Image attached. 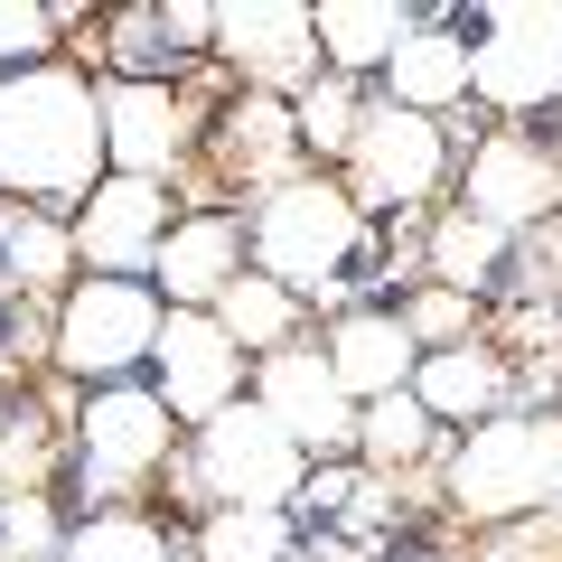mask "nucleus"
<instances>
[{"label": "nucleus", "instance_id": "14", "mask_svg": "<svg viewBox=\"0 0 562 562\" xmlns=\"http://www.w3.org/2000/svg\"><path fill=\"white\" fill-rule=\"evenodd\" d=\"M103 140H113V179H160L198 150V113H188V94H169V85H132L113 76L103 85Z\"/></svg>", "mask_w": 562, "mask_h": 562}, {"label": "nucleus", "instance_id": "12", "mask_svg": "<svg viewBox=\"0 0 562 562\" xmlns=\"http://www.w3.org/2000/svg\"><path fill=\"white\" fill-rule=\"evenodd\" d=\"M150 375H160V403H169V413L206 431V422H216L225 403L244 394V347L225 338V319H216V310H169Z\"/></svg>", "mask_w": 562, "mask_h": 562}, {"label": "nucleus", "instance_id": "26", "mask_svg": "<svg viewBox=\"0 0 562 562\" xmlns=\"http://www.w3.org/2000/svg\"><path fill=\"white\" fill-rule=\"evenodd\" d=\"M57 562H169V535L140 506H103V516H85L76 535H66Z\"/></svg>", "mask_w": 562, "mask_h": 562}, {"label": "nucleus", "instance_id": "27", "mask_svg": "<svg viewBox=\"0 0 562 562\" xmlns=\"http://www.w3.org/2000/svg\"><path fill=\"white\" fill-rule=\"evenodd\" d=\"M0 262H10V281H20V291H57V281L76 272V225L20 216L10 235H0ZM66 291H76V281H66Z\"/></svg>", "mask_w": 562, "mask_h": 562}, {"label": "nucleus", "instance_id": "1", "mask_svg": "<svg viewBox=\"0 0 562 562\" xmlns=\"http://www.w3.org/2000/svg\"><path fill=\"white\" fill-rule=\"evenodd\" d=\"M103 169H113L103 94L66 57H47V66H29V76L0 85V188L66 206V198H94Z\"/></svg>", "mask_w": 562, "mask_h": 562}, {"label": "nucleus", "instance_id": "34", "mask_svg": "<svg viewBox=\"0 0 562 562\" xmlns=\"http://www.w3.org/2000/svg\"><path fill=\"white\" fill-rule=\"evenodd\" d=\"M347 497H357V469H347V460L310 469V487H301V506H310V516H347Z\"/></svg>", "mask_w": 562, "mask_h": 562}, {"label": "nucleus", "instance_id": "6", "mask_svg": "<svg viewBox=\"0 0 562 562\" xmlns=\"http://www.w3.org/2000/svg\"><path fill=\"white\" fill-rule=\"evenodd\" d=\"M469 94H487L497 113H535V103H562V0L535 10H487L479 38H469Z\"/></svg>", "mask_w": 562, "mask_h": 562}, {"label": "nucleus", "instance_id": "28", "mask_svg": "<svg viewBox=\"0 0 562 562\" xmlns=\"http://www.w3.org/2000/svg\"><path fill=\"white\" fill-rule=\"evenodd\" d=\"M57 29H66V10H47V0H0V85L47 66V38Z\"/></svg>", "mask_w": 562, "mask_h": 562}, {"label": "nucleus", "instance_id": "20", "mask_svg": "<svg viewBox=\"0 0 562 562\" xmlns=\"http://www.w3.org/2000/svg\"><path fill=\"white\" fill-rule=\"evenodd\" d=\"M460 94H469V38H450V29H422V38L384 66V103H403V113L441 122Z\"/></svg>", "mask_w": 562, "mask_h": 562}, {"label": "nucleus", "instance_id": "24", "mask_svg": "<svg viewBox=\"0 0 562 562\" xmlns=\"http://www.w3.org/2000/svg\"><path fill=\"white\" fill-rule=\"evenodd\" d=\"M198 562H291V506H216L198 525Z\"/></svg>", "mask_w": 562, "mask_h": 562}, {"label": "nucleus", "instance_id": "30", "mask_svg": "<svg viewBox=\"0 0 562 562\" xmlns=\"http://www.w3.org/2000/svg\"><path fill=\"white\" fill-rule=\"evenodd\" d=\"M38 479H47V431H38V413L0 422V487H10V497H38Z\"/></svg>", "mask_w": 562, "mask_h": 562}, {"label": "nucleus", "instance_id": "17", "mask_svg": "<svg viewBox=\"0 0 562 562\" xmlns=\"http://www.w3.org/2000/svg\"><path fill=\"white\" fill-rule=\"evenodd\" d=\"M310 20H319L328 76H347V85H357V76H384V66L422 38V20L403 10V0H319Z\"/></svg>", "mask_w": 562, "mask_h": 562}, {"label": "nucleus", "instance_id": "4", "mask_svg": "<svg viewBox=\"0 0 562 562\" xmlns=\"http://www.w3.org/2000/svg\"><path fill=\"white\" fill-rule=\"evenodd\" d=\"M160 328H169V301L150 281L94 272V281H76L66 310H57V366L85 375V384H122L132 366L160 357Z\"/></svg>", "mask_w": 562, "mask_h": 562}, {"label": "nucleus", "instance_id": "16", "mask_svg": "<svg viewBox=\"0 0 562 562\" xmlns=\"http://www.w3.org/2000/svg\"><path fill=\"white\" fill-rule=\"evenodd\" d=\"M328 366L357 403H384V394H413L422 375V338L403 328V310H338L328 328Z\"/></svg>", "mask_w": 562, "mask_h": 562}, {"label": "nucleus", "instance_id": "35", "mask_svg": "<svg viewBox=\"0 0 562 562\" xmlns=\"http://www.w3.org/2000/svg\"><path fill=\"white\" fill-rule=\"evenodd\" d=\"M310 562H366V543H347V535H328V543H310Z\"/></svg>", "mask_w": 562, "mask_h": 562}, {"label": "nucleus", "instance_id": "3", "mask_svg": "<svg viewBox=\"0 0 562 562\" xmlns=\"http://www.w3.org/2000/svg\"><path fill=\"white\" fill-rule=\"evenodd\" d=\"M450 506L479 525H525L553 516L562 497V413H497L450 450Z\"/></svg>", "mask_w": 562, "mask_h": 562}, {"label": "nucleus", "instance_id": "29", "mask_svg": "<svg viewBox=\"0 0 562 562\" xmlns=\"http://www.w3.org/2000/svg\"><path fill=\"white\" fill-rule=\"evenodd\" d=\"M403 328L422 338V357H441V347H469V328H479V301H460V291H441V281H422L413 310H403Z\"/></svg>", "mask_w": 562, "mask_h": 562}, {"label": "nucleus", "instance_id": "10", "mask_svg": "<svg viewBox=\"0 0 562 562\" xmlns=\"http://www.w3.org/2000/svg\"><path fill=\"white\" fill-rule=\"evenodd\" d=\"M460 206L487 216V225H506V235H535V225L562 216V160L543 140H525V132H487L479 150H469Z\"/></svg>", "mask_w": 562, "mask_h": 562}, {"label": "nucleus", "instance_id": "18", "mask_svg": "<svg viewBox=\"0 0 562 562\" xmlns=\"http://www.w3.org/2000/svg\"><path fill=\"white\" fill-rule=\"evenodd\" d=\"M413 394L431 403V422H469V431H479V422H497V413H506V394H516V366H506L487 338H469V347L422 357Z\"/></svg>", "mask_w": 562, "mask_h": 562}, {"label": "nucleus", "instance_id": "19", "mask_svg": "<svg viewBox=\"0 0 562 562\" xmlns=\"http://www.w3.org/2000/svg\"><path fill=\"white\" fill-rule=\"evenodd\" d=\"M216 160L235 169V179H254L262 198H272V188H291L301 179V122H291V103L281 94H244L235 113H225V132H216Z\"/></svg>", "mask_w": 562, "mask_h": 562}, {"label": "nucleus", "instance_id": "2", "mask_svg": "<svg viewBox=\"0 0 562 562\" xmlns=\"http://www.w3.org/2000/svg\"><path fill=\"white\" fill-rule=\"evenodd\" d=\"M357 244H366V206L319 169H301L291 188L254 206V272H272L291 301H338Z\"/></svg>", "mask_w": 562, "mask_h": 562}, {"label": "nucleus", "instance_id": "36", "mask_svg": "<svg viewBox=\"0 0 562 562\" xmlns=\"http://www.w3.org/2000/svg\"><path fill=\"white\" fill-rule=\"evenodd\" d=\"M553 525H562V497H553Z\"/></svg>", "mask_w": 562, "mask_h": 562}, {"label": "nucleus", "instance_id": "13", "mask_svg": "<svg viewBox=\"0 0 562 562\" xmlns=\"http://www.w3.org/2000/svg\"><path fill=\"white\" fill-rule=\"evenodd\" d=\"M169 244V188L160 179H103L76 216V262L85 272H113V281H150Z\"/></svg>", "mask_w": 562, "mask_h": 562}, {"label": "nucleus", "instance_id": "31", "mask_svg": "<svg viewBox=\"0 0 562 562\" xmlns=\"http://www.w3.org/2000/svg\"><path fill=\"white\" fill-rule=\"evenodd\" d=\"M0 553H10V562L66 553V535H57V516H47V497H10V506H0Z\"/></svg>", "mask_w": 562, "mask_h": 562}, {"label": "nucleus", "instance_id": "23", "mask_svg": "<svg viewBox=\"0 0 562 562\" xmlns=\"http://www.w3.org/2000/svg\"><path fill=\"white\" fill-rule=\"evenodd\" d=\"M216 319H225V338H235L244 357H281V347L301 338V301H291L272 272H244L235 291L216 301Z\"/></svg>", "mask_w": 562, "mask_h": 562}, {"label": "nucleus", "instance_id": "7", "mask_svg": "<svg viewBox=\"0 0 562 562\" xmlns=\"http://www.w3.org/2000/svg\"><path fill=\"white\" fill-rule=\"evenodd\" d=\"M254 403L291 431V441L310 450V460H357V422H366V403L338 384V366H328V347H310V338H291L281 357H262V375H254Z\"/></svg>", "mask_w": 562, "mask_h": 562}, {"label": "nucleus", "instance_id": "15", "mask_svg": "<svg viewBox=\"0 0 562 562\" xmlns=\"http://www.w3.org/2000/svg\"><path fill=\"white\" fill-rule=\"evenodd\" d=\"M235 281H244V225L216 216V206L179 216L169 244H160V262H150V291H160L169 310H216Z\"/></svg>", "mask_w": 562, "mask_h": 562}, {"label": "nucleus", "instance_id": "33", "mask_svg": "<svg viewBox=\"0 0 562 562\" xmlns=\"http://www.w3.org/2000/svg\"><path fill=\"white\" fill-rule=\"evenodd\" d=\"M160 38H169V47H206V57H216V10H198V0H169V10H160Z\"/></svg>", "mask_w": 562, "mask_h": 562}, {"label": "nucleus", "instance_id": "25", "mask_svg": "<svg viewBox=\"0 0 562 562\" xmlns=\"http://www.w3.org/2000/svg\"><path fill=\"white\" fill-rule=\"evenodd\" d=\"M291 122H301V150H310V160H347L357 132H366V94L347 76H319L310 94H291Z\"/></svg>", "mask_w": 562, "mask_h": 562}, {"label": "nucleus", "instance_id": "8", "mask_svg": "<svg viewBox=\"0 0 562 562\" xmlns=\"http://www.w3.org/2000/svg\"><path fill=\"white\" fill-rule=\"evenodd\" d=\"M450 169V140L431 113H403V103H366V132L357 150H347V198L357 206H422L431 188H441Z\"/></svg>", "mask_w": 562, "mask_h": 562}, {"label": "nucleus", "instance_id": "9", "mask_svg": "<svg viewBox=\"0 0 562 562\" xmlns=\"http://www.w3.org/2000/svg\"><path fill=\"white\" fill-rule=\"evenodd\" d=\"M216 57L244 76V94H310L319 85V20L291 10V0H244L216 10Z\"/></svg>", "mask_w": 562, "mask_h": 562}, {"label": "nucleus", "instance_id": "22", "mask_svg": "<svg viewBox=\"0 0 562 562\" xmlns=\"http://www.w3.org/2000/svg\"><path fill=\"white\" fill-rule=\"evenodd\" d=\"M431 450H441V422H431V403H422V394H384V403H366V422H357V460H366V479L422 469Z\"/></svg>", "mask_w": 562, "mask_h": 562}, {"label": "nucleus", "instance_id": "5", "mask_svg": "<svg viewBox=\"0 0 562 562\" xmlns=\"http://www.w3.org/2000/svg\"><path fill=\"white\" fill-rule=\"evenodd\" d=\"M188 479L206 487V506H291L310 487V450L262 403H225L188 450Z\"/></svg>", "mask_w": 562, "mask_h": 562}, {"label": "nucleus", "instance_id": "21", "mask_svg": "<svg viewBox=\"0 0 562 562\" xmlns=\"http://www.w3.org/2000/svg\"><path fill=\"white\" fill-rule=\"evenodd\" d=\"M506 262H516V235H506V225L469 216V206H450V216L431 225V281H441V291H460V301H479Z\"/></svg>", "mask_w": 562, "mask_h": 562}, {"label": "nucleus", "instance_id": "32", "mask_svg": "<svg viewBox=\"0 0 562 562\" xmlns=\"http://www.w3.org/2000/svg\"><path fill=\"white\" fill-rule=\"evenodd\" d=\"M479 562H562V525H553V516H525V525H497V543H487Z\"/></svg>", "mask_w": 562, "mask_h": 562}, {"label": "nucleus", "instance_id": "11", "mask_svg": "<svg viewBox=\"0 0 562 562\" xmlns=\"http://www.w3.org/2000/svg\"><path fill=\"white\" fill-rule=\"evenodd\" d=\"M169 403H160V384H94V403H85V422H76V450H85V479L94 487H132V479H150V469L169 460Z\"/></svg>", "mask_w": 562, "mask_h": 562}]
</instances>
